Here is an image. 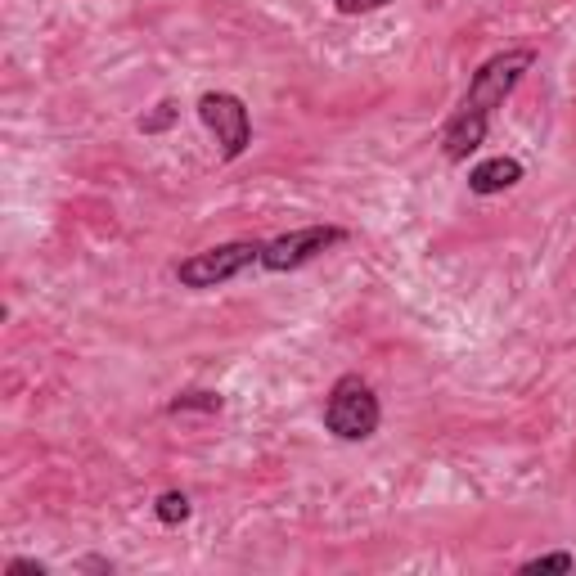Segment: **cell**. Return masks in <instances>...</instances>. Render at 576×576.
<instances>
[{
    "mask_svg": "<svg viewBox=\"0 0 576 576\" xmlns=\"http://www.w3.org/2000/svg\"><path fill=\"white\" fill-rule=\"evenodd\" d=\"M221 405L216 392H180L167 401V414H221Z\"/></svg>",
    "mask_w": 576,
    "mask_h": 576,
    "instance_id": "obj_7",
    "label": "cell"
},
{
    "mask_svg": "<svg viewBox=\"0 0 576 576\" xmlns=\"http://www.w3.org/2000/svg\"><path fill=\"white\" fill-rule=\"evenodd\" d=\"M378 423H383V405H378L374 387L360 374H342L324 401V428L338 441H365L378 432Z\"/></svg>",
    "mask_w": 576,
    "mask_h": 576,
    "instance_id": "obj_2",
    "label": "cell"
},
{
    "mask_svg": "<svg viewBox=\"0 0 576 576\" xmlns=\"http://www.w3.org/2000/svg\"><path fill=\"white\" fill-rule=\"evenodd\" d=\"M77 567H86V572H113V563H108V558H81Z\"/></svg>",
    "mask_w": 576,
    "mask_h": 576,
    "instance_id": "obj_13",
    "label": "cell"
},
{
    "mask_svg": "<svg viewBox=\"0 0 576 576\" xmlns=\"http://www.w3.org/2000/svg\"><path fill=\"white\" fill-rule=\"evenodd\" d=\"M198 117H203V126L216 135V144H221V158L234 162L252 144L248 104H243L239 95H230V90H207V95L198 99Z\"/></svg>",
    "mask_w": 576,
    "mask_h": 576,
    "instance_id": "obj_5",
    "label": "cell"
},
{
    "mask_svg": "<svg viewBox=\"0 0 576 576\" xmlns=\"http://www.w3.org/2000/svg\"><path fill=\"white\" fill-rule=\"evenodd\" d=\"M572 567H576V558L567 554V549H558V554H540V558H527V563H522L518 572H527V576H536V572H558V576H563V572H572Z\"/></svg>",
    "mask_w": 576,
    "mask_h": 576,
    "instance_id": "obj_9",
    "label": "cell"
},
{
    "mask_svg": "<svg viewBox=\"0 0 576 576\" xmlns=\"http://www.w3.org/2000/svg\"><path fill=\"white\" fill-rule=\"evenodd\" d=\"M342 239H347L342 225H302V230H288V234H279V239L261 243V266L284 275V270H297V266H306V261H315L320 252L338 248Z\"/></svg>",
    "mask_w": 576,
    "mask_h": 576,
    "instance_id": "obj_4",
    "label": "cell"
},
{
    "mask_svg": "<svg viewBox=\"0 0 576 576\" xmlns=\"http://www.w3.org/2000/svg\"><path fill=\"white\" fill-rule=\"evenodd\" d=\"M171 122H176V104H171V99H162L153 113L140 117V131H144V135H158V131H167Z\"/></svg>",
    "mask_w": 576,
    "mask_h": 576,
    "instance_id": "obj_10",
    "label": "cell"
},
{
    "mask_svg": "<svg viewBox=\"0 0 576 576\" xmlns=\"http://www.w3.org/2000/svg\"><path fill=\"white\" fill-rule=\"evenodd\" d=\"M153 513H158L162 527H180V522H185L189 513H194V504H189L185 491H162L158 504H153Z\"/></svg>",
    "mask_w": 576,
    "mask_h": 576,
    "instance_id": "obj_8",
    "label": "cell"
},
{
    "mask_svg": "<svg viewBox=\"0 0 576 576\" xmlns=\"http://www.w3.org/2000/svg\"><path fill=\"white\" fill-rule=\"evenodd\" d=\"M531 63H536V50H504V54H491V59L473 72L459 108L450 113V122L441 126V153H446L450 162H464L468 153L482 149L495 108L518 90V81L527 77Z\"/></svg>",
    "mask_w": 576,
    "mask_h": 576,
    "instance_id": "obj_1",
    "label": "cell"
},
{
    "mask_svg": "<svg viewBox=\"0 0 576 576\" xmlns=\"http://www.w3.org/2000/svg\"><path fill=\"white\" fill-rule=\"evenodd\" d=\"M9 572H45V563H36V558H9Z\"/></svg>",
    "mask_w": 576,
    "mask_h": 576,
    "instance_id": "obj_12",
    "label": "cell"
},
{
    "mask_svg": "<svg viewBox=\"0 0 576 576\" xmlns=\"http://www.w3.org/2000/svg\"><path fill=\"white\" fill-rule=\"evenodd\" d=\"M522 180V162L518 158H486V162H477L473 171H468V189L473 194H482V198H491V194H504V189H513Z\"/></svg>",
    "mask_w": 576,
    "mask_h": 576,
    "instance_id": "obj_6",
    "label": "cell"
},
{
    "mask_svg": "<svg viewBox=\"0 0 576 576\" xmlns=\"http://www.w3.org/2000/svg\"><path fill=\"white\" fill-rule=\"evenodd\" d=\"M261 261V243L257 239H239V243H216L207 252H194L176 266V279L185 288H216V284H230L234 275Z\"/></svg>",
    "mask_w": 576,
    "mask_h": 576,
    "instance_id": "obj_3",
    "label": "cell"
},
{
    "mask_svg": "<svg viewBox=\"0 0 576 576\" xmlns=\"http://www.w3.org/2000/svg\"><path fill=\"white\" fill-rule=\"evenodd\" d=\"M392 5V0H333V9H338V14H374V9H387Z\"/></svg>",
    "mask_w": 576,
    "mask_h": 576,
    "instance_id": "obj_11",
    "label": "cell"
}]
</instances>
